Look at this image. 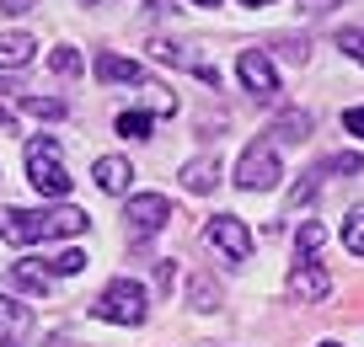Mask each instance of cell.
I'll use <instances>...</instances> for the list:
<instances>
[{
  "label": "cell",
  "mask_w": 364,
  "mask_h": 347,
  "mask_svg": "<svg viewBox=\"0 0 364 347\" xmlns=\"http://www.w3.org/2000/svg\"><path fill=\"white\" fill-rule=\"evenodd\" d=\"M273 134H279V145H306L311 139V112L306 107H284L279 123H273Z\"/></svg>",
  "instance_id": "cell-13"
},
{
  "label": "cell",
  "mask_w": 364,
  "mask_h": 347,
  "mask_svg": "<svg viewBox=\"0 0 364 347\" xmlns=\"http://www.w3.org/2000/svg\"><path fill=\"white\" fill-rule=\"evenodd\" d=\"M80 268H86V257H80V251H59V257L48 262V272H54V278H75Z\"/></svg>",
  "instance_id": "cell-20"
},
{
  "label": "cell",
  "mask_w": 364,
  "mask_h": 347,
  "mask_svg": "<svg viewBox=\"0 0 364 347\" xmlns=\"http://www.w3.org/2000/svg\"><path fill=\"white\" fill-rule=\"evenodd\" d=\"M33 54H38V43L27 33H6L0 38V70H22V65H33Z\"/></svg>",
  "instance_id": "cell-14"
},
{
  "label": "cell",
  "mask_w": 364,
  "mask_h": 347,
  "mask_svg": "<svg viewBox=\"0 0 364 347\" xmlns=\"http://www.w3.org/2000/svg\"><path fill=\"white\" fill-rule=\"evenodd\" d=\"M27 182H33L43 198H65V192H70V171H65L59 145H54L48 134L27 139Z\"/></svg>",
  "instance_id": "cell-3"
},
{
  "label": "cell",
  "mask_w": 364,
  "mask_h": 347,
  "mask_svg": "<svg viewBox=\"0 0 364 347\" xmlns=\"http://www.w3.org/2000/svg\"><path fill=\"white\" fill-rule=\"evenodd\" d=\"M321 347H338V342H321Z\"/></svg>",
  "instance_id": "cell-31"
},
{
  "label": "cell",
  "mask_w": 364,
  "mask_h": 347,
  "mask_svg": "<svg viewBox=\"0 0 364 347\" xmlns=\"http://www.w3.org/2000/svg\"><path fill=\"white\" fill-rule=\"evenodd\" d=\"M332 6H338V0H300V11H306V16H327Z\"/></svg>",
  "instance_id": "cell-25"
},
{
  "label": "cell",
  "mask_w": 364,
  "mask_h": 347,
  "mask_svg": "<svg viewBox=\"0 0 364 347\" xmlns=\"http://www.w3.org/2000/svg\"><path fill=\"white\" fill-rule=\"evenodd\" d=\"M22 107L38 112V118H65V101H54V97H22Z\"/></svg>",
  "instance_id": "cell-23"
},
{
  "label": "cell",
  "mask_w": 364,
  "mask_h": 347,
  "mask_svg": "<svg viewBox=\"0 0 364 347\" xmlns=\"http://www.w3.org/2000/svg\"><path fill=\"white\" fill-rule=\"evenodd\" d=\"M91 219L75 203H54V209H0V241L11 246H33V241H65L86 236Z\"/></svg>",
  "instance_id": "cell-1"
},
{
  "label": "cell",
  "mask_w": 364,
  "mask_h": 347,
  "mask_svg": "<svg viewBox=\"0 0 364 347\" xmlns=\"http://www.w3.org/2000/svg\"><path fill=\"white\" fill-rule=\"evenodd\" d=\"M241 6H273V0H241Z\"/></svg>",
  "instance_id": "cell-28"
},
{
  "label": "cell",
  "mask_w": 364,
  "mask_h": 347,
  "mask_svg": "<svg viewBox=\"0 0 364 347\" xmlns=\"http://www.w3.org/2000/svg\"><path fill=\"white\" fill-rule=\"evenodd\" d=\"M236 75H241V86H247L257 101L279 97V70H273V59L262 54V48H247V54L236 59Z\"/></svg>",
  "instance_id": "cell-7"
},
{
  "label": "cell",
  "mask_w": 364,
  "mask_h": 347,
  "mask_svg": "<svg viewBox=\"0 0 364 347\" xmlns=\"http://www.w3.org/2000/svg\"><path fill=\"white\" fill-rule=\"evenodd\" d=\"M343 246H348L353 257H364V209L348 214V224H343Z\"/></svg>",
  "instance_id": "cell-17"
},
{
  "label": "cell",
  "mask_w": 364,
  "mask_h": 347,
  "mask_svg": "<svg viewBox=\"0 0 364 347\" xmlns=\"http://www.w3.org/2000/svg\"><path fill=\"white\" fill-rule=\"evenodd\" d=\"M193 6H220V0H193Z\"/></svg>",
  "instance_id": "cell-29"
},
{
  "label": "cell",
  "mask_w": 364,
  "mask_h": 347,
  "mask_svg": "<svg viewBox=\"0 0 364 347\" xmlns=\"http://www.w3.org/2000/svg\"><path fill=\"white\" fill-rule=\"evenodd\" d=\"M321 241H327V230H321L316 219H306V224H300V236H295V246H300V257H306V262H316Z\"/></svg>",
  "instance_id": "cell-16"
},
{
  "label": "cell",
  "mask_w": 364,
  "mask_h": 347,
  "mask_svg": "<svg viewBox=\"0 0 364 347\" xmlns=\"http://www.w3.org/2000/svg\"><path fill=\"white\" fill-rule=\"evenodd\" d=\"M279 150L268 145V139H252L247 150H241V160H236V187L241 192H273L279 187Z\"/></svg>",
  "instance_id": "cell-4"
},
{
  "label": "cell",
  "mask_w": 364,
  "mask_h": 347,
  "mask_svg": "<svg viewBox=\"0 0 364 347\" xmlns=\"http://www.w3.org/2000/svg\"><path fill=\"white\" fill-rule=\"evenodd\" d=\"M91 315H97V321H107V326H145L150 294L139 289L134 278H113L97 299H91Z\"/></svg>",
  "instance_id": "cell-2"
},
{
  "label": "cell",
  "mask_w": 364,
  "mask_h": 347,
  "mask_svg": "<svg viewBox=\"0 0 364 347\" xmlns=\"http://www.w3.org/2000/svg\"><path fill=\"white\" fill-rule=\"evenodd\" d=\"M97 80H107V86H118V80H124V86H145V65L107 48V54H97Z\"/></svg>",
  "instance_id": "cell-9"
},
{
  "label": "cell",
  "mask_w": 364,
  "mask_h": 347,
  "mask_svg": "<svg viewBox=\"0 0 364 347\" xmlns=\"http://www.w3.org/2000/svg\"><path fill=\"white\" fill-rule=\"evenodd\" d=\"M124 219H129V236H134V241H150V236H161V230H166L171 198H166V192H134V198H129V209H124Z\"/></svg>",
  "instance_id": "cell-6"
},
{
  "label": "cell",
  "mask_w": 364,
  "mask_h": 347,
  "mask_svg": "<svg viewBox=\"0 0 364 347\" xmlns=\"http://www.w3.org/2000/svg\"><path fill=\"white\" fill-rule=\"evenodd\" d=\"M204 241L220 251V262H230V268L252 262V230H247V219H236V214H215L209 230H204Z\"/></svg>",
  "instance_id": "cell-5"
},
{
  "label": "cell",
  "mask_w": 364,
  "mask_h": 347,
  "mask_svg": "<svg viewBox=\"0 0 364 347\" xmlns=\"http://www.w3.org/2000/svg\"><path fill=\"white\" fill-rule=\"evenodd\" d=\"M11 278H16V289H27V294H48V289H54V272H48V268H38L33 257H22V262H16V268H11Z\"/></svg>",
  "instance_id": "cell-15"
},
{
  "label": "cell",
  "mask_w": 364,
  "mask_h": 347,
  "mask_svg": "<svg viewBox=\"0 0 364 347\" xmlns=\"http://www.w3.org/2000/svg\"><path fill=\"white\" fill-rule=\"evenodd\" d=\"M91 177H97V187H102V192H129V182H134V166H129L124 155H102L97 166H91Z\"/></svg>",
  "instance_id": "cell-10"
},
{
  "label": "cell",
  "mask_w": 364,
  "mask_h": 347,
  "mask_svg": "<svg viewBox=\"0 0 364 347\" xmlns=\"http://www.w3.org/2000/svg\"><path fill=\"white\" fill-rule=\"evenodd\" d=\"M86 6H102V0H86Z\"/></svg>",
  "instance_id": "cell-30"
},
{
  "label": "cell",
  "mask_w": 364,
  "mask_h": 347,
  "mask_svg": "<svg viewBox=\"0 0 364 347\" xmlns=\"http://www.w3.org/2000/svg\"><path fill=\"white\" fill-rule=\"evenodd\" d=\"M338 48L364 65V27H343V33H338Z\"/></svg>",
  "instance_id": "cell-22"
},
{
  "label": "cell",
  "mask_w": 364,
  "mask_h": 347,
  "mask_svg": "<svg viewBox=\"0 0 364 347\" xmlns=\"http://www.w3.org/2000/svg\"><path fill=\"white\" fill-rule=\"evenodd\" d=\"M118 134L124 139H145L150 134V112H118Z\"/></svg>",
  "instance_id": "cell-18"
},
{
  "label": "cell",
  "mask_w": 364,
  "mask_h": 347,
  "mask_svg": "<svg viewBox=\"0 0 364 347\" xmlns=\"http://www.w3.org/2000/svg\"><path fill=\"white\" fill-rule=\"evenodd\" d=\"M16 123V118H11V107H0V128H11Z\"/></svg>",
  "instance_id": "cell-27"
},
{
  "label": "cell",
  "mask_w": 364,
  "mask_h": 347,
  "mask_svg": "<svg viewBox=\"0 0 364 347\" xmlns=\"http://www.w3.org/2000/svg\"><path fill=\"white\" fill-rule=\"evenodd\" d=\"M343 128H348V134L364 145V107H348V112H343Z\"/></svg>",
  "instance_id": "cell-24"
},
{
  "label": "cell",
  "mask_w": 364,
  "mask_h": 347,
  "mask_svg": "<svg viewBox=\"0 0 364 347\" xmlns=\"http://www.w3.org/2000/svg\"><path fill=\"white\" fill-rule=\"evenodd\" d=\"M48 65H54V75H80V54L75 48H54V54H48Z\"/></svg>",
  "instance_id": "cell-21"
},
{
  "label": "cell",
  "mask_w": 364,
  "mask_h": 347,
  "mask_svg": "<svg viewBox=\"0 0 364 347\" xmlns=\"http://www.w3.org/2000/svg\"><path fill=\"white\" fill-rule=\"evenodd\" d=\"M289 294H295V299H306V304L327 299V294H332L327 268H321V262H306V257H300V262H295V272H289Z\"/></svg>",
  "instance_id": "cell-8"
},
{
  "label": "cell",
  "mask_w": 364,
  "mask_h": 347,
  "mask_svg": "<svg viewBox=\"0 0 364 347\" xmlns=\"http://www.w3.org/2000/svg\"><path fill=\"white\" fill-rule=\"evenodd\" d=\"M188 299H193V310H220L215 283H209V278H193V283H188Z\"/></svg>",
  "instance_id": "cell-19"
},
{
  "label": "cell",
  "mask_w": 364,
  "mask_h": 347,
  "mask_svg": "<svg viewBox=\"0 0 364 347\" xmlns=\"http://www.w3.org/2000/svg\"><path fill=\"white\" fill-rule=\"evenodd\" d=\"M6 11H33V0H0Z\"/></svg>",
  "instance_id": "cell-26"
},
{
  "label": "cell",
  "mask_w": 364,
  "mask_h": 347,
  "mask_svg": "<svg viewBox=\"0 0 364 347\" xmlns=\"http://www.w3.org/2000/svg\"><path fill=\"white\" fill-rule=\"evenodd\" d=\"M27 331H33V310H27V304H16V299H0V342L16 347Z\"/></svg>",
  "instance_id": "cell-11"
},
{
  "label": "cell",
  "mask_w": 364,
  "mask_h": 347,
  "mask_svg": "<svg viewBox=\"0 0 364 347\" xmlns=\"http://www.w3.org/2000/svg\"><path fill=\"white\" fill-rule=\"evenodd\" d=\"M182 187H188V192H215L220 187V160L215 155L188 160V166H182Z\"/></svg>",
  "instance_id": "cell-12"
}]
</instances>
